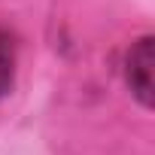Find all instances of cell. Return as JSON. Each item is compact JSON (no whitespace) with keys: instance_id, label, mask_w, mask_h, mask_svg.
Here are the masks:
<instances>
[{"instance_id":"cell-1","label":"cell","mask_w":155,"mask_h":155,"mask_svg":"<svg viewBox=\"0 0 155 155\" xmlns=\"http://www.w3.org/2000/svg\"><path fill=\"white\" fill-rule=\"evenodd\" d=\"M128 85L149 107L152 104V40L143 37L128 55Z\"/></svg>"},{"instance_id":"cell-2","label":"cell","mask_w":155,"mask_h":155,"mask_svg":"<svg viewBox=\"0 0 155 155\" xmlns=\"http://www.w3.org/2000/svg\"><path fill=\"white\" fill-rule=\"evenodd\" d=\"M12 73H15V46H12L9 34L0 31V94L9 91Z\"/></svg>"}]
</instances>
